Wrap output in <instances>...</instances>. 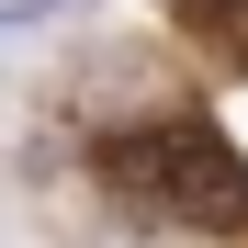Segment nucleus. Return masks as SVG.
Segmentation results:
<instances>
[{
	"instance_id": "nucleus-1",
	"label": "nucleus",
	"mask_w": 248,
	"mask_h": 248,
	"mask_svg": "<svg viewBox=\"0 0 248 248\" xmlns=\"http://www.w3.org/2000/svg\"><path fill=\"white\" fill-rule=\"evenodd\" d=\"M102 170H113L124 192H147L170 226H203V237H237V226H248V158H237L203 113H158V124H136V136H113Z\"/></svg>"
},
{
	"instance_id": "nucleus-2",
	"label": "nucleus",
	"mask_w": 248,
	"mask_h": 248,
	"mask_svg": "<svg viewBox=\"0 0 248 248\" xmlns=\"http://www.w3.org/2000/svg\"><path fill=\"white\" fill-rule=\"evenodd\" d=\"M170 12H181V23H192L226 68H248V0H170Z\"/></svg>"
},
{
	"instance_id": "nucleus-3",
	"label": "nucleus",
	"mask_w": 248,
	"mask_h": 248,
	"mask_svg": "<svg viewBox=\"0 0 248 248\" xmlns=\"http://www.w3.org/2000/svg\"><path fill=\"white\" fill-rule=\"evenodd\" d=\"M57 12H79V0H0V34L12 23H57Z\"/></svg>"
}]
</instances>
